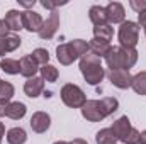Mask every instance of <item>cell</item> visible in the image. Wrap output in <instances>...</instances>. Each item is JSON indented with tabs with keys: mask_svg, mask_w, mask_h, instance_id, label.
Here are the masks:
<instances>
[{
	"mask_svg": "<svg viewBox=\"0 0 146 144\" xmlns=\"http://www.w3.org/2000/svg\"><path fill=\"white\" fill-rule=\"evenodd\" d=\"M112 132H114V136L117 137V141H126V137L129 136V132L133 131V126H131V120L127 119V115H122V117H119L117 120H114V124H112Z\"/></svg>",
	"mask_w": 146,
	"mask_h": 144,
	"instance_id": "obj_9",
	"label": "cell"
},
{
	"mask_svg": "<svg viewBox=\"0 0 146 144\" xmlns=\"http://www.w3.org/2000/svg\"><path fill=\"white\" fill-rule=\"evenodd\" d=\"M19 65H21V75L26 76L27 80H29V78H34L37 70H39V65L36 63V59H34L31 54L22 56V58L19 59Z\"/></svg>",
	"mask_w": 146,
	"mask_h": 144,
	"instance_id": "obj_13",
	"label": "cell"
},
{
	"mask_svg": "<svg viewBox=\"0 0 146 144\" xmlns=\"http://www.w3.org/2000/svg\"><path fill=\"white\" fill-rule=\"evenodd\" d=\"M70 144H88V143H87L85 139H80V137H78V139H73Z\"/></svg>",
	"mask_w": 146,
	"mask_h": 144,
	"instance_id": "obj_37",
	"label": "cell"
},
{
	"mask_svg": "<svg viewBox=\"0 0 146 144\" xmlns=\"http://www.w3.org/2000/svg\"><path fill=\"white\" fill-rule=\"evenodd\" d=\"M88 17L92 20V24L97 27V26H106L109 24L107 22V15H106V7H100V5H92L90 10H88Z\"/></svg>",
	"mask_w": 146,
	"mask_h": 144,
	"instance_id": "obj_15",
	"label": "cell"
},
{
	"mask_svg": "<svg viewBox=\"0 0 146 144\" xmlns=\"http://www.w3.org/2000/svg\"><path fill=\"white\" fill-rule=\"evenodd\" d=\"M145 36H146V27H145Z\"/></svg>",
	"mask_w": 146,
	"mask_h": 144,
	"instance_id": "obj_40",
	"label": "cell"
},
{
	"mask_svg": "<svg viewBox=\"0 0 146 144\" xmlns=\"http://www.w3.org/2000/svg\"><path fill=\"white\" fill-rule=\"evenodd\" d=\"M31 129L37 132V134H42V132H46L48 129H49V126H51V117H49V114H46V112H34L33 114V117H31Z\"/></svg>",
	"mask_w": 146,
	"mask_h": 144,
	"instance_id": "obj_11",
	"label": "cell"
},
{
	"mask_svg": "<svg viewBox=\"0 0 146 144\" xmlns=\"http://www.w3.org/2000/svg\"><path fill=\"white\" fill-rule=\"evenodd\" d=\"M95 143L97 144H115L117 143V137L114 136L112 129L106 127V129H100L95 136Z\"/></svg>",
	"mask_w": 146,
	"mask_h": 144,
	"instance_id": "obj_23",
	"label": "cell"
},
{
	"mask_svg": "<svg viewBox=\"0 0 146 144\" xmlns=\"http://www.w3.org/2000/svg\"><path fill=\"white\" fill-rule=\"evenodd\" d=\"M107 76H109L110 83L114 87L121 88V90L129 88L131 83H133V75L127 71V70H112V71H109Z\"/></svg>",
	"mask_w": 146,
	"mask_h": 144,
	"instance_id": "obj_8",
	"label": "cell"
},
{
	"mask_svg": "<svg viewBox=\"0 0 146 144\" xmlns=\"http://www.w3.org/2000/svg\"><path fill=\"white\" fill-rule=\"evenodd\" d=\"M139 137H141V132H139L138 129H134V127H133V131H131V132H129V136L126 137L124 144H139Z\"/></svg>",
	"mask_w": 146,
	"mask_h": 144,
	"instance_id": "obj_29",
	"label": "cell"
},
{
	"mask_svg": "<svg viewBox=\"0 0 146 144\" xmlns=\"http://www.w3.org/2000/svg\"><path fill=\"white\" fill-rule=\"evenodd\" d=\"M58 27H60V14L56 10H53L49 14V17L44 20V24H42V27H41V31L37 34H39L41 39H51L56 34Z\"/></svg>",
	"mask_w": 146,
	"mask_h": 144,
	"instance_id": "obj_7",
	"label": "cell"
},
{
	"mask_svg": "<svg viewBox=\"0 0 146 144\" xmlns=\"http://www.w3.org/2000/svg\"><path fill=\"white\" fill-rule=\"evenodd\" d=\"M106 15H107V22L109 24H122L124 22V17H126V12H124L122 3L110 2L109 5L106 7Z\"/></svg>",
	"mask_w": 146,
	"mask_h": 144,
	"instance_id": "obj_12",
	"label": "cell"
},
{
	"mask_svg": "<svg viewBox=\"0 0 146 144\" xmlns=\"http://www.w3.org/2000/svg\"><path fill=\"white\" fill-rule=\"evenodd\" d=\"M39 71H41V78H42L44 81H49V83H54V81L58 80V76H60L58 70H56L53 65H49V63L44 65V66H41Z\"/></svg>",
	"mask_w": 146,
	"mask_h": 144,
	"instance_id": "obj_25",
	"label": "cell"
},
{
	"mask_svg": "<svg viewBox=\"0 0 146 144\" xmlns=\"http://www.w3.org/2000/svg\"><path fill=\"white\" fill-rule=\"evenodd\" d=\"M3 136H5V126H3V122H0V143L3 139Z\"/></svg>",
	"mask_w": 146,
	"mask_h": 144,
	"instance_id": "obj_36",
	"label": "cell"
},
{
	"mask_svg": "<svg viewBox=\"0 0 146 144\" xmlns=\"http://www.w3.org/2000/svg\"><path fill=\"white\" fill-rule=\"evenodd\" d=\"M22 24H24V29H27L29 32H39L44 20L34 10H24L22 12Z\"/></svg>",
	"mask_w": 146,
	"mask_h": 144,
	"instance_id": "obj_10",
	"label": "cell"
},
{
	"mask_svg": "<svg viewBox=\"0 0 146 144\" xmlns=\"http://www.w3.org/2000/svg\"><path fill=\"white\" fill-rule=\"evenodd\" d=\"M131 88H133L138 95H146V71H139L138 75L133 76Z\"/></svg>",
	"mask_w": 146,
	"mask_h": 144,
	"instance_id": "obj_22",
	"label": "cell"
},
{
	"mask_svg": "<svg viewBox=\"0 0 146 144\" xmlns=\"http://www.w3.org/2000/svg\"><path fill=\"white\" fill-rule=\"evenodd\" d=\"M34 3H36V0H19V5L26 7L27 10H31V7H34Z\"/></svg>",
	"mask_w": 146,
	"mask_h": 144,
	"instance_id": "obj_34",
	"label": "cell"
},
{
	"mask_svg": "<svg viewBox=\"0 0 146 144\" xmlns=\"http://www.w3.org/2000/svg\"><path fill=\"white\" fill-rule=\"evenodd\" d=\"M41 5H42L44 9H49V10L53 12V10H56L58 7H61V5H66V2H53V0H41Z\"/></svg>",
	"mask_w": 146,
	"mask_h": 144,
	"instance_id": "obj_30",
	"label": "cell"
},
{
	"mask_svg": "<svg viewBox=\"0 0 146 144\" xmlns=\"http://www.w3.org/2000/svg\"><path fill=\"white\" fill-rule=\"evenodd\" d=\"M112 36H114V29L110 27L109 24L94 27V39H99V41H104V42H109L110 44Z\"/></svg>",
	"mask_w": 146,
	"mask_h": 144,
	"instance_id": "obj_21",
	"label": "cell"
},
{
	"mask_svg": "<svg viewBox=\"0 0 146 144\" xmlns=\"http://www.w3.org/2000/svg\"><path fill=\"white\" fill-rule=\"evenodd\" d=\"M138 26L146 27V10H143V12L138 14Z\"/></svg>",
	"mask_w": 146,
	"mask_h": 144,
	"instance_id": "obj_33",
	"label": "cell"
},
{
	"mask_svg": "<svg viewBox=\"0 0 146 144\" xmlns=\"http://www.w3.org/2000/svg\"><path fill=\"white\" fill-rule=\"evenodd\" d=\"M80 110H82V115L90 122H100V120H104L107 117L104 108H102L100 100H87V104Z\"/></svg>",
	"mask_w": 146,
	"mask_h": 144,
	"instance_id": "obj_6",
	"label": "cell"
},
{
	"mask_svg": "<svg viewBox=\"0 0 146 144\" xmlns=\"http://www.w3.org/2000/svg\"><path fill=\"white\" fill-rule=\"evenodd\" d=\"M42 90H44V80L42 78H29L26 83H24V93L29 97V98H36L39 97L41 93H42Z\"/></svg>",
	"mask_w": 146,
	"mask_h": 144,
	"instance_id": "obj_14",
	"label": "cell"
},
{
	"mask_svg": "<svg viewBox=\"0 0 146 144\" xmlns=\"http://www.w3.org/2000/svg\"><path fill=\"white\" fill-rule=\"evenodd\" d=\"M53 144H70V143H66V141H56V143H53Z\"/></svg>",
	"mask_w": 146,
	"mask_h": 144,
	"instance_id": "obj_39",
	"label": "cell"
},
{
	"mask_svg": "<svg viewBox=\"0 0 146 144\" xmlns=\"http://www.w3.org/2000/svg\"><path fill=\"white\" fill-rule=\"evenodd\" d=\"M21 46V37L19 36H7L0 39V56H3L5 53H12Z\"/></svg>",
	"mask_w": 146,
	"mask_h": 144,
	"instance_id": "obj_17",
	"label": "cell"
},
{
	"mask_svg": "<svg viewBox=\"0 0 146 144\" xmlns=\"http://www.w3.org/2000/svg\"><path fill=\"white\" fill-rule=\"evenodd\" d=\"M80 71H82L85 81L88 85H99L104 80V76H106V71H104L100 58L95 56L92 51L85 53L80 58Z\"/></svg>",
	"mask_w": 146,
	"mask_h": 144,
	"instance_id": "obj_2",
	"label": "cell"
},
{
	"mask_svg": "<svg viewBox=\"0 0 146 144\" xmlns=\"http://www.w3.org/2000/svg\"><path fill=\"white\" fill-rule=\"evenodd\" d=\"M129 7L139 14V12L146 10V0H131V2H129Z\"/></svg>",
	"mask_w": 146,
	"mask_h": 144,
	"instance_id": "obj_31",
	"label": "cell"
},
{
	"mask_svg": "<svg viewBox=\"0 0 146 144\" xmlns=\"http://www.w3.org/2000/svg\"><path fill=\"white\" fill-rule=\"evenodd\" d=\"M26 112H27V107L22 102H12V104H9V108H7L5 115L9 119H12V120H19V119H22L26 115Z\"/></svg>",
	"mask_w": 146,
	"mask_h": 144,
	"instance_id": "obj_20",
	"label": "cell"
},
{
	"mask_svg": "<svg viewBox=\"0 0 146 144\" xmlns=\"http://www.w3.org/2000/svg\"><path fill=\"white\" fill-rule=\"evenodd\" d=\"M60 97H61V100L66 107L72 108H82L87 104V97H85L83 90L78 85H73V83H66V85L61 87Z\"/></svg>",
	"mask_w": 146,
	"mask_h": 144,
	"instance_id": "obj_4",
	"label": "cell"
},
{
	"mask_svg": "<svg viewBox=\"0 0 146 144\" xmlns=\"http://www.w3.org/2000/svg\"><path fill=\"white\" fill-rule=\"evenodd\" d=\"M100 104H102V108H104V112H106L107 117L112 115V114L119 108V102H117V98H114V97H106V98H102Z\"/></svg>",
	"mask_w": 146,
	"mask_h": 144,
	"instance_id": "obj_26",
	"label": "cell"
},
{
	"mask_svg": "<svg viewBox=\"0 0 146 144\" xmlns=\"http://www.w3.org/2000/svg\"><path fill=\"white\" fill-rule=\"evenodd\" d=\"M10 102H5V100H0V117H3L7 114V108H9Z\"/></svg>",
	"mask_w": 146,
	"mask_h": 144,
	"instance_id": "obj_35",
	"label": "cell"
},
{
	"mask_svg": "<svg viewBox=\"0 0 146 144\" xmlns=\"http://www.w3.org/2000/svg\"><path fill=\"white\" fill-rule=\"evenodd\" d=\"M0 68L2 71H5L7 75H19L21 73V65L17 59H12V58H5L0 61Z\"/></svg>",
	"mask_w": 146,
	"mask_h": 144,
	"instance_id": "obj_24",
	"label": "cell"
},
{
	"mask_svg": "<svg viewBox=\"0 0 146 144\" xmlns=\"http://www.w3.org/2000/svg\"><path fill=\"white\" fill-rule=\"evenodd\" d=\"M139 144H146V131L141 132V137H139Z\"/></svg>",
	"mask_w": 146,
	"mask_h": 144,
	"instance_id": "obj_38",
	"label": "cell"
},
{
	"mask_svg": "<svg viewBox=\"0 0 146 144\" xmlns=\"http://www.w3.org/2000/svg\"><path fill=\"white\" fill-rule=\"evenodd\" d=\"M14 93H15L14 85L9 83V81H2V80H0V100L9 102V100L14 97Z\"/></svg>",
	"mask_w": 146,
	"mask_h": 144,
	"instance_id": "obj_27",
	"label": "cell"
},
{
	"mask_svg": "<svg viewBox=\"0 0 146 144\" xmlns=\"http://www.w3.org/2000/svg\"><path fill=\"white\" fill-rule=\"evenodd\" d=\"M110 48L112 46H110L109 42H104V41H99V39H92L88 42V51H92L99 58H106L107 53L110 51Z\"/></svg>",
	"mask_w": 146,
	"mask_h": 144,
	"instance_id": "obj_18",
	"label": "cell"
},
{
	"mask_svg": "<svg viewBox=\"0 0 146 144\" xmlns=\"http://www.w3.org/2000/svg\"><path fill=\"white\" fill-rule=\"evenodd\" d=\"M9 26L10 31H21L24 29V24H22V12L19 10H9L5 14V19H3Z\"/></svg>",
	"mask_w": 146,
	"mask_h": 144,
	"instance_id": "obj_16",
	"label": "cell"
},
{
	"mask_svg": "<svg viewBox=\"0 0 146 144\" xmlns=\"http://www.w3.org/2000/svg\"><path fill=\"white\" fill-rule=\"evenodd\" d=\"M85 53H88V42L83 39H73L66 44H60L56 48V58L61 65L68 66L78 58H82Z\"/></svg>",
	"mask_w": 146,
	"mask_h": 144,
	"instance_id": "obj_3",
	"label": "cell"
},
{
	"mask_svg": "<svg viewBox=\"0 0 146 144\" xmlns=\"http://www.w3.org/2000/svg\"><path fill=\"white\" fill-rule=\"evenodd\" d=\"M138 61V51L136 48H122V46H112L106 56V65L112 70H127L133 68Z\"/></svg>",
	"mask_w": 146,
	"mask_h": 144,
	"instance_id": "obj_1",
	"label": "cell"
},
{
	"mask_svg": "<svg viewBox=\"0 0 146 144\" xmlns=\"http://www.w3.org/2000/svg\"><path fill=\"white\" fill-rule=\"evenodd\" d=\"M31 56L36 59V63L41 65V66L48 65V61H49V53H48V49H44V48H37V49H34V51L31 53Z\"/></svg>",
	"mask_w": 146,
	"mask_h": 144,
	"instance_id": "obj_28",
	"label": "cell"
},
{
	"mask_svg": "<svg viewBox=\"0 0 146 144\" xmlns=\"http://www.w3.org/2000/svg\"><path fill=\"white\" fill-rule=\"evenodd\" d=\"M117 39L122 48H136L138 39H139V26L138 22L133 20H124L119 27Z\"/></svg>",
	"mask_w": 146,
	"mask_h": 144,
	"instance_id": "obj_5",
	"label": "cell"
},
{
	"mask_svg": "<svg viewBox=\"0 0 146 144\" xmlns=\"http://www.w3.org/2000/svg\"><path fill=\"white\" fill-rule=\"evenodd\" d=\"M9 31H10V29H9V26H7V22H5L3 19H0V39L9 36Z\"/></svg>",
	"mask_w": 146,
	"mask_h": 144,
	"instance_id": "obj_32",
	"label": "cell"
},
{
	"mask_svg": "<svg viewBox=\"0 0 146 144\" xmlns=\"http://www.w3.org/2000/svg\"><path fill=\"white\" fill-rule=\"evenodd\" d=\"M5 137H7V143L9 144H26V141H27V134H26V131L22 127L9 129Z\"/></svg>",
	"mask_w": 146,
	"mask_h": 144,
	"instance_id": "obj_19",
	"label": "cell"
}]
</instances>
